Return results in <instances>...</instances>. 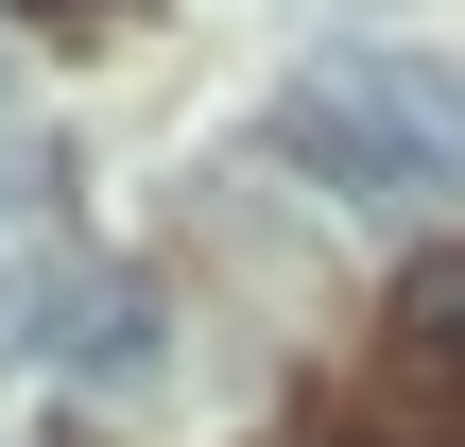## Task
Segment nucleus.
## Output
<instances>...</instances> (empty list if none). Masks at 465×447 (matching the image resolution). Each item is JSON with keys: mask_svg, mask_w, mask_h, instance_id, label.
<instances>
[{"mask_svg": "<svg viewBox=\"0 0 465 447\" xmlns=\"http://www.w3.org/2000/svg\"><path fill=\"white\" fill-rule=\"evenodd\" d=\"M35 34H121V0H17Z\"/></svg>", "mask_w": 465, "mask_h": 447, "instance_id": "obj_7", "label": "nucleus"}, {"mask_svg": "<svg viewBox=\"0 0 465 447\" xmlns=\"http://www.w3.org/2000/svg\"><path fill=\"white\" fill-rule=\"evenodd\" d=\"M311 69H328V86H345V103H362V121L397 138V155H431V172L465 189V52H414V34H362V52H311Z\"/></svg>", "mask_w": 465, "mask_h": 447, "instance_id": "obj_2", "label": "nucleus"}, {"mask_svg": "<svg viewBox=\"0 0 465 447\" xmlns=\"http://www.w3.org/2000/svg\"><path fill=\"white\" fill-rule=\"evenodd\" d=\"M0 138H17V52H0Z\"/></svg>", "mask_w": 465, "mask_h": 447, "instance_id": "obj_8", "label": "nucleus"}, {"mask_svg": "<svg viewBox=\"0 0 465 447\" xmlns=\"http://www.w3.org/2000/svg\"><path fill=\"white\" fill-rule=\"evenodd\" d=\"M155 362H173V293H155V276H86L52 379H86V396H155Z\"/></svg>", "mask_w": 465, "mask_h": 447, "instance_id": "obj_3", "label": "nucleus"}, {"mask_svg": "<svg viewBox=\"0 0 465 447\" xmlns=\"http://www.w3.org/2000/svg\"><path fill=\"white\" fill-rule=\"evenodd\" d=\"M328 447H449V431H431V396L397 379V396H345V413H328Z\"/></svg>", "mask_w": 465, "mask_h": 447, "instance_id": "obj_6", "label": "nucleus"}, {"mask_svg": "<svg viewBox=\"0 0 465 447\" xmlns=\"http://www.w3.org/2000/svg\"><path fill=\"white\" fill-rule=\"evenodd\" d=\"M259 155H276L311 207H345V224H414V207H465L449 172H431V155H397V138H380V121L328 86V69H293V86L259 103Z\"/></svg>", "mask_w": 465, "mask_h": 447, "instance_id": "obj_1", "label": "nucleus"}, {"mask_svg": "<svg viewBox=\"0 0 465 447\" xmlns=\"http://www.w3.org/2000/svg\"><path fill=\"white\" fill-rule=\"evenodd\" d=\"M69 310H86V258L17 241V258H0V362H69Z\"/></svg>", "mask_w": 465, "mask_h": 447, "instance_id": "obj_5", "label": "nucleus"}, {"mask_svg": "<svg viewBox=\"0 0 465 447\" xmlns=\"http://www.w3.org/2000/svg\"><path fill=\"white\" fill-rule=\"evenodd\" d=\"M397 379L414 396H465V241H431L397 276Z\"/></svg>", "mask_w": 465, "mask_h": 447, "instance_id": "obj_4", "label": "nucleus"}]
</instances>
